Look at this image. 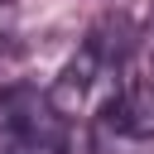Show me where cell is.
<instances>
[{"label":"cell","instance_id":"6da1fadb","mask_svg":"<svg viewBox=\"0 0 154 154\" xmlns=\"http://www.w3.org/2000/svg\"><path fill=\"white\" fill-rule=\"evenodd\" d=\"M101 116L125 140H154V82H144V77L120 82V91H111Z\"/></svg>","mask_w":154,"mask_h":154},{"label":"cell","instance_id":"7a4b0ae2","mask_svg":"<svg viewBox=\"0 0 154 154\" xmlns=\"http://www.w3.org/2000/svg\"><path fill=\"white\" fill-rule=\"evenodd\" d=\"M96 67H101V53H96V43H87L67 67H63V82H58V96H82L87 87H91V77H96Z\"/></svg>","mask_w":154,"mask_h":154},{"label":"cell","instance_id":"3957f363","mask_svg":"<svg viewBox=\"0 0 154 154\" xmlns=\"http://www.w3.org/2000/svg\"><path fill=\"white\" fill-rule=\"evenodd\" d=\"M19 125H14V96H0V144H10V135H14ZM14 149V144H10Z\"/></svg>","mask_w":154,"mask_h":154},{"label":"cell","instance_id":"277c9868","mask_svg":"<svg viewBox=\"0 0 154 154\" xmlns=\"http://www.w3.org/2000/svg\"><path fill=\"white\" fill-rule=\"evenodd\" d=\"M10 154H58V149H53V144H34V140H19Z\"/></svg>","mask_w":154,"mask_h":154}]
</instances>
